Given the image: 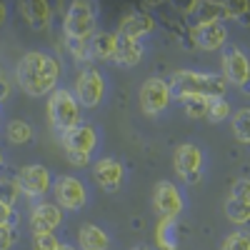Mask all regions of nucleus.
I'll list each match as a JSON object with an SVG mask.
<instances>
[{"instance_id": "obj_25", "label": "nucleus", "mask_w": 250, "mask_h": 250, "mask_svg": "<svg viewBox=\"0 0 250 250\" xmlns=\"http://www.w3.org/2000/svg\"><path fill=\"white\" fill-rule=\"evenodd\" d=\"M225 218L230 220L233 225H248L250 223V205L228 198L225 200Z\"/></svg>"}, {"instance_id": "obj_11", "label": "nucleus", "mask_w": 250, "mask_h": 250, "mask_svg": "<svg viewBox=\"0 0 250 250\" xmlns=\"http://www.w3.org/2000/svg\"><path fill=\"white\" fill-rule=\"evenodd\" d=\"M98 130L90 123H78L75 128H70L68 133L60 135V145L65 153H80V155H93V150L98 148Z\"/></svg>"}, {"instance_id": "obj_28", "label": "nucleus", "mask_w": 250, "mask_h": 250, "mask_svg": "<svg viewBox=\"0 0 250 250\" xmlns=\"http://www.w3.org/2000/svg\"><path fill=\"white\" fill-rule=\"evenodd\" d=\"M180 103H183V113L188 118H190V120H200V118H205L208 103H210V100H205V98H185Z\"/></svg>"}, {"instance_id": "obj_26", "label": "nucleus", "mask_w": 250, "mask_h": 250, "mask_svg": "<svg viewBox=\"0 0 250 250\" xmlns=\"http://www.w3.org/2000/svg\"><path fill=\"white\" fill-rule=\"evenodd\" d=\"M230 115H233V108H230V103H228L225 98H218V100H210V103H208V113H205V118L210 120V123L230 120Z\"/></svg>"}, {"instance_id": "obj_1", "label": "nucleus", "mask_w": 250, "mask_h": 250, "mask_svg": "<svg viewBox=\"0 0 250 250\" xmlns=\"http://www.w3.org/2000/svg\"><path fill=\"white\" fill-rule=\"evenodd\" d=\"M60 60L45 50H30L18 60L15 68V80L18 88L30 98H43L50 95L58 83H60Z\"/></svg>"}, {"instance_id": "obj_15", "label": "nucleus", "mask_w": 250, "mask_h": 250, "mask_svg": "<svg viewBox=\"0 0 250 250\" xmlns=\"http://www.w3.org/2000/svg\"><path fill=\"white\" fill-rule=\"evenodd\" d=\"M190 38H193V45L200 48V50H220L225 48L228 43V28L223 23H208V25H193L190 30Z\"/></svg>"}, {"instance_id": "obj_33", "label": "nucleus", "mask_w": 250, "mask_h": 250, "mask_svg": "<svg viewBox=\"0 0 250 250\" xmlns=\"http://www.w3.org/2000/svg\"><path fill=\"white\" fill-rule=\"evenodd\" d=\"M18 210L10 205H3L0 203V228H15L18 225Z\"/></svg>"}, {"instance_id": "obj_27", "label": "nucleus", "mask_w": 250, "mask_h": 250, "mask_svg": "<svg viewBox=\"0 0 250 250\" xmlns=\"http://www.w3.org/2000/svg\"><path fill=\"white\" fill-rule=\"evenodd\" d=\"M20 195H23V193H20V185H18L15 178H0V203L15 208Z\"/></svg>"}, {"instance_id": "obj_23", "label": "nucleus", "mask_w": 250, "mask_h": 250, "mask_svg": "<svg viewBox=\"0 0 250 250\" xmlns=\"http://www.w3.org/2000/svg\"><path fill=\"white\" fill-rule=\"evenodd\" d=\"M5 138L13 143V145H28L33 138H35V130L28 120H10L5 125Z\"/></svg>"}, {"instance_id": "obj_9", "label": "nucleus", "mask_w": 250, "mask_h": 250, "mask_svg": "<svg viewBox=\"0 0 250 250\" xmlns=\"http://www.w3.org/2000/svg\"><path fill=\"white\" fill-rule=\"evenodd\" d=\"M18 185H20V193L30 200H40L50 188H53V175L45 165L40 163H30V165H23L18 173Z\"/></svg>"}, {"instance_id": "obj_35", "label": "nucleus", "mask_w": 250, "mask_h": 250, "mask_svg": "<svg viewBox=\"0 0 250 250\" xmlns=\"http://www.w3.org/2000/svg\"><path fill=\"white\" fill-rule=\"evenodd\" d=\"M68 163L75 165V168H85V165L90 163V155H80V153H65Z\"/></svg>"}, {"instance_id": "obj_36", "label": "nucleus", "mask_w": 250, "mask_h": 250, "mask_svg": "<svg viewBox=\"0 0 250 250\" xmlns=\"http://www.w3.org/2000/svg\"><path fill=\"white\" fill-rule=\"evenodd\" d=\"M10 93H13V85H10V80L0 75V103H3V100H8V98H10Z\"/></svg>"}, {"instance_id": "obj_5", "label": "nucleus", "mask_w": 250, "mask_h": 250, "mask_svg": "<svg viewBox=\"0 0 250 250\" xmlns=\"http://www.w3.org/2000/svg\"><path fill=\"white\" fill-rule=\"evenodd\" d=\"M138 103H140V110L148 118H155V115L165 113L173 103L170 83L163 80V78H148L138 90Z\"/></svg>"}, {"instance_id": "obj_22", "label": "nucleus", "mask_w": 250, "mask_h": 250, "mask_svg": "<svg viewBox=\"0 0 250 250\" xmlns=\"http://www.w3.org/2000/svg\"><path fill=\"white\" fill-rule=\"evenodd\" d=\"M155 243L160 250H178V225L170 218H160L155 228Z\"/></svg>"}, {"instance_id": "obj_38", "label": "nucleus", "mask_w": 250, "mask_h": 250, "mask_svg": "<svg viewBox=\"0 0 250 250\" xmlns=\"http://www.w3.org/2000/svg\"><path fill=\"white\" fill-rule=\"evenodd\" d=\"M58 250H78V248H75V245H68V243H60Z\"/></svg>"}, {"instance_id": "obj_3", "label": "nucleus", "mask_w": 250, "mask_h": 250, "mask_svg": "<svg viewBox=\"0 0 250 250\" xmlns=\"http://www.w3.org/2000/svg\"><path fill=\"white\" fill-rule=\"evenodd\" d=\"M170 93L178 100L185 98H205V100H218L225 98L228 83L218 73H203V70H175L170 75Z\"/></svg>"}, {"instance_id": "obj_13", "label": "nucleus", "mask_w": 250, "mask_h": 250, "mask_svg": "<svg viewBox=\"0 0 250 250\" xmlns=\"http://www.w3.org/2000/svg\"><path fill=\"white\" fill-rule=\"evenodd\" d=\"M153 30H155V18H153L150 13H145V10H130V13H125V15L118 20L115 35L140 40L143 35H150Z\"/></svg>"}, {"instance_id": "obj_30", "label": "nucleus", "mask_w": 250, "mask_h": 250, "mask_svg": "<svg viewBox=\"0 0 250 250\" xmlns=\"http://www.w3.org/2000/svg\"><path fill=\"white\" fill-rule=\"evenodd\" d=\"M30 248L33 250H58L60 240L55 238V233H33Z\"/></svg>"}, {"instance_id": "obj_14", "label": "nucleus", "mask_w": 250, "mask_h": 250, "mask_svg": "<svg viewBox=\"0 0 250 250\" xmlns=\"http://www.w3.org/2000/svg\"><path fill=\"white\" fill-rule=\"evenodd\" d=\"M62 210L58 203H35L30 208V228L33 233H55L62 225Z\"/></svg>"}, {"instance_id": "obj_7", "label": "nucleus", "mask_w": 250, "mask_h": 250, "mask_svg": "<svg viewBox=\"0 0 250 250\" xmlns=\"http://www.w3.org/2000/svg\"><path fill=\"white\" fill-rule=\"evenodd\" d=\"M73 95L80 108H88V110L98 108L103 98H105V78H103V73L95 68L80 70L75 78V85H73Z\"/></svg>"}, {"instance_id": "obj_29", "label": "nucleus", "mask_w": 250, "mask_h": 250, "mask_svg": "<svg viewBox=\"0 0 250 250\" xmlns=\"http://www.w3.org/2000/svg\"><path fill=\"white\" fill-rule=\"evenodd\" d=\"M220 250H250V233L235 230L230 235H225V240L220 243Z\"/></svg>"}, {"instance_id": "obj_19", "label": "nucleus", "mask_w": 250, "mask_h": 250, "mask_svg": "<svg viewBox=\"0 0 250 250\" xmlns=\"http://www.w3.org/2000/svg\"><path fill=\"white\" fill-rule=\"evenodd\" d=\"M78 245H80V250H108L110 248V235L103 230L100 225L83 223L78 228Z\"/></svg>"}, {"instance_id": "obj_40", "label": "nucleus", "mask_w": 250, "mask_h": 250, "mask_svg": "<svg viewBox=\"0 0 250 250\" xmlns=\"http://www.w3.org/2000/svg\"><path fill=\"white\" fill-rule=\"evenodd\" d=\"M133 250H150V248H148V245H135Z\"/></svg>"}, {"instance_id": "obj_2", "label": "nucleus", "mask_w": 250, "mask_h": 250, "mask_svg": "<svg viewBox=\"0 0 250 250\" xmlns=\"http://www.w3.org/2000/svg\"><path fill=\"white\" fill-rule=\"evenodd\" d=\"M98 5L88 0H73L62 18V40L75 62H90V38L95 35Z\"/></svg>"}, {"instance_id": "obj_37", "label": "nucleus", "mask_w": 250, "mask_h": 250, "mask_svg": "<svg viewBox=\"0 0 250 250\" xmlns=\"http://www.w3.org/2000/svg\"><path fill=\"white\" fill-rule=\"evenodd\" d=\"M5 18H8V5H5V3H0V25L5 23Z\"/></svg>"}, {"instance_id": "obj_20", "label": "nucleus", "mask_w": 250, "mask_h": 250, "mask_svg": "<svg viewBox=\"0 0 250 250\" xmlns=\"http://www.w3.org/2000/svg\"><path fill=\"white\" fill-rule=\"evenodd\" d=\"M193 20L195 25H208V23H223L228 20L225 13V0H198L195 10H193Z\"/></svg>"}, {"instance_id": "obj_24", "label": "nucleus", "mask_w": 250, "mask_h": 250, "mask_svg": "<svg viewBox=\"0 0 250 250\" xmlns=\"http://www.w3.org/2000/svg\"><path fill=\"white\" fill-rule=\"evenodd\" d=\"M230 125H233V135L243 143L250 145V108H240L230 115Z\"/></svg>"}, {"instance_id": "obj_41", "label": "nucleus", "mask_w": 250, "mask_h": 250, "mask_svg": "<svg viewBox=\"0 0 250 250\" xmlns=\"http://www.w3.org/2000/svg\"><path fill=\"white\" fill-rule=\"evenodd\" d=\"M3 163H5V155H3V150H0V168H3Z\"/></svg>"}, {"instance_id": "obj_16", "label": "nucleus", "mask_w": 250, "mask_h": 250, "mask_svg": "<svg viewBox=\"0 0 250 250\" xmlns=\"http://www.w3.org/2000/svg\"><path fill=\"white\" fill-rule=\"evenodd\" d=\"M93 175H95V183L103 188V190L113 193V190H118V188L123 185L125 168H123V163L115 160V158H100L93 165Z\"/></svg>"}, {"instance_id": "obj_10", "label": "nucleus", "mask_w": 250, "mask_h": 250, "mask_svg": "<svg viewBox=\"0 0 250 250\" xmlns=\"http://www.w3.org/2000/svg\"><path fill=\"white\" fill-rule=\"evenodd\" d=\"M185 208V198L178 190V185H173L170 180H160L153 188V210L158 213V218H170L175 220Z\"/></svg>"}, {"instance_id": "obj_4", "label": "nucleus", "mask_w": 250, "mask_h": 250, "mask_svg": "<svg viewBox=\"0 0 250 250\" xmlns=\"http://www.w3.org/2000/svg\"><path fill=\"white\" fill-rule=\"evenodd\" d=\"M80 105L73 95V90L68 88H55L48 95V123L55 130V135L60 138L62 133H68L70 128L80 123Z\"/></svg>"}, {"instance_id": "obj_31", "label": "nucleus", "mask_w": 250, "mask_h": 250, "mask_svg": "<svg viewBox=\"0 0 250 250\" xmlns=\"http://www.w3.org/2000/svg\"><path fill=\"white\" fill-rule=\"evenodd\" d=\"M230 198L238 200V203L250 205V178H238V180H233V185H230Z\"/></svg>"}, {"instance_id": "obj_17", "label": "nucleus", "mask_w": 250, "mask_h": 250, "mask_svg": "<svg viewBox=\"0 0 250 250\" xmlns=\"http://www.w3.org/2000/svg\"><path fill=\"white\" fill-rule=\"evenodd\" d=\"M18 13L33 30H45L53 20V5L48 0H23L18 3Z\"/></svg>"}, {"instance_id": "obj_21", "label": "nucleus", "mask_w": 250, "mask_h": 250, "mask_svg": "<svg viewBox=\"0 0 250 250\" xmlns=\"http://www.w3.org/2000/svg\"><path fill=\"white\" fill-rule=\"evenodd\" d=\"M115 58V33L100 30L90 38V60L110 62Z\"/></svg>"}, {"instance_id": "obj_32", "label": "nucleus", "mask_w": 250, "mask_h": 250, "mask_svg": "<svg viewBox=\"0 0 250 250\" xmlns=\"http://www.w3.org/2000/svg\"><path fill=\"white\" fill-rule=\"evenodd\" d=\"M225 13L228 20H240L245 13H250V3L248 0H225Z\"/></svg>"}, {"instance_id": "obj_6", "label": "nucleus", "mask_w": 250, "mask_h": 250, "mask_svg": "<svg viewBox=\"0 0 250 250\" xmlns=\"http://www.w3.org/2000/svg\"><path fill=\"white\" fill-rule=\"evenodd\" d=\"M173 168H175V175L193 185L203 178V170H205V153L198 148L195 143H183L175 148L173 153Z\"/></svg>"}, {"instance_id": "obj_8", "label": "nucleus", "mask_w": 250, "mask_h": 250, "mask_svg": "<svg viewBox=\"0 0 250 250\" xmlns=\"http://www.w3.org/2000/svg\"><path fill=\"white\" fill-rule=\"evenodd\" d=\"M53 195L60 210H80L88 203V188L75 175H58L53 178Z\"/></svg>"}, {"instance_id": "obj_34", "label": "nucleus", "mask_w": 250, "mask_h": 250, "mask_svg": "<svg viewBox=\"0 0 250 250\" xmlns=\"http://www.w3.org/2000/svg\"><path fill=\"white\" fill-rule=\"evenodd\" d=\"M15 240H18L15 228H0V250H10Z\"/></svg>"}, {"instance_id": "obj_18", "label": "nucleus", "mask_w": 250, "mask_h": 250, "mask_svg": "<svg viewBox=\"0 0 250 250\" xmlns=\"http://www.w3.org/2000/svg\"><path fill=\"white\" fill-rule=\"evenodd\" d=\"M143 55H145V48H143L140 40L115 35V58H113V62H118L120 68H135L143 60Z\"/></svg>"}, {"instance_id": "obj_12", "label": "nucleus", "mask_w": 250, "mask_h": 250, "mask_svg": "<svg viewBox=\"0 0 250 250\" xmlns=\"http://www.w3.org/2000/svg\"><path fill=\"white\" fill-rule=\"evenodd\" d=\"M223 62V80L225 83H233V85L243 88L245 83L250 80V58L245 55V50L240 48H225L220 55Z\"/></svg>"}, {"instance_id": "obj_42", "label": "nucleus", "mask_w": 250, "mask_h": 250, "mask_svg": "<svg viewBox=\"0 0 250 250\" xmlns=\"http://www.w3.org/2000/svg\"><path fill=\"white\" fill-rule=\"evenodd\" d=\"M0 125H3V110H0Z\"/></svg>"}, {"instance_id": "obj_39", "label": "nucleus", "mask_w": 250, "mask_h": 250, "mask_svg": "<svg viewBox=\"0 0 250 250\" xmlns=\"http://www.w3.org/2000/svg\"><path fill=\"white\" fill-rule=\"evenodd\" d=\"M240 90H243V93H248V95H250V80H248V83H245V85H243V88H240Z\"/></svg>"}]
</instances>
